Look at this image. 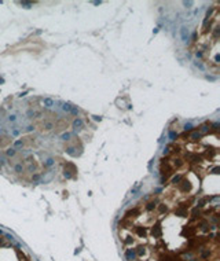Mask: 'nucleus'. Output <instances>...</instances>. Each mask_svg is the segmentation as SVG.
I'll return each mask as SVG.
<instances>
[{"mask_svg": "<svg viewBox=\"0 0 220 261\" xmlns=\"http://www.w3.org/2000/svg\"><path fill=\"white\" fill-rule=\"evenodd\" d=\"M22 144H24L22 140H17V142L14 143V147H22Z\"/></svg>", "mask_w": 220, "mask_h": 261, "instance_id": "obj_10", "label": "nucleus"}, {"mask_svg": "<svg viewBox=\"0 0 220 261\" xmlns=\"http://www.w3.org/2000/svg\"><path fill=\"white\" fill-rule=\"evenodd\" d=\"M69 137H70V133H63L62 136H61V139L62 140H69Z\"/></svg>", "mask_w": 220, "mask_h": 261, "instance_id": "obj_11", "label": "nucleus"}, {"mask_svg": "<svg viewBox=\"0 0 220 261\" xmlns=\"http://www.w3.org/2000/svg\"><path fill=\"white\" fill-rule=\"evenodd\" d=\"M52 163H54V160H52V158H48V160L45 161V166H51Z\"/></svg>", "mask_w": 220, "mask_h": 261, "instance_id": "obj_9", "label": "nucleus"}, {"mask_svg": "<svg viewBox=\"0 0 220 261\" xmlns=\"http://www.w3.org/2000/svg\"><path fill=\"white\" fill-rule=\"evenodd\" d=\"M0 168H1V165H0Z\"/></svg>", "mask_w": 220, "mask_h": 261, "instance_id": "obj_24", "label": "nucleus"}, {"mask_svg": "<svg viewBox=\"0 0 220 261\" xmlns=\"http://www.w3.org/2000/svg\"><path fill=\"white\" fill-rule=\"evenodd\" d=\"M70 111H72L73 114H77V113H78V109H77V107H74V106H72V110H70Z\"/></svg>", "mask_w": 220, "mask_h": 261, "instance_id": "obj_13", "label": "nucleus"}, {"mask_svg": "<svg viewBox=\"0 0 220 261\" xmlns=\"http://www.w3.org/2000/svg\"><path fill=\"white\" fill-rule=\"evenodd\" d=\"M8 118H10V121H15V116H10Z\"/></svg>", "mask_w": 220, "mask_h": 261, "instance_id": "obj_22", "label": "nucleus"}, {"mask_svg": "<svg viewBox=\"0 0 220 261\" xmlns=\"http://www.w3.org/2000/svg\"><path fill=\"white\" fill-rule=\"evenodd\" d=\"M0 246H6V242H4L3 238H0Z\"/></svg>", "mask_w": 220, "mask_h": 261, "instance_id": "obj_16", "label": "nucleus"}, {"mask_svg": "<svg viewBox=\"0 0 220 261\" xmlns=\"http://www.w3.org/2000/svg\"><path fill=\"white\" fill-rule=\"evenodd\" d=\"M195 55H197L198 58H202V52H198V51H197V54H195Z\"/></svg>", "mask_w": 220, "mask_h": 261, "instance_id": "obj_19", "label": "nucleus"}, {"mask_svg": "<svg viewBox=\"0 0 220 261\" xmlns=\"http://www.w3.org/2000/svg\"><path fill=\"white\" fill-rule=\"evenodd\" d=\"M7 155H8V157H14L15 155V150L14 148H8V150H7Z\"/></svg>", "mask_w": 220, "mask_h": 261, "instance_id": "obj_7", "label": "nucleus"}, {"mask_svg": "<svg viewBox=\"0 0 220 261\" xmlns=\"http://www.w3.org/2000/svg\"><path fill=\"white\" fill-rule=\"evenodd\" d=\"M21 6H28L26 8H30L29 6H32V3H29V1H21Z\"/></svg>", "mask_w": 220, "mask_h": 261, "instance_id": "obj_12", "label": "nucleus"}, {"mask_svg": "<svg viewBox=\"0 0 220 261\" xmlns=\"http://www.w3.org/2000/svg\"><path fill=\"white\" fill-rule=\"evenodd\" d=\"M62 109L65 110V111H70V110H72V106H70V104H68V103H65V104L62 106Z\"/></svg>", "mask_w": 220, "mask_h": 261, "instance_id": "obj_8", "label": "nucleus"}, {"mask_svg": "<svg viewBox=\"0 0 220 261\" xmlns=\"http://www.w3.org/2000/svg\"><path fill=\"white\" fill-rule=\"evenodd\" d=\"M45 128H47V129H51V128H52V124H51V122H47V124H45Z\"/></svg>", "mask_w": 220, "mask_h": 261, "instance_id": "obj_17", "label": "nucleus"}, {"mask_svg": "<svg viewBox=\"0 0 220 261\" xmlns=\"http://www.w3.org/2000/svg\"><path fill=\"white\" fill-rule=\"evenodd\" d=\"M18 133H19V132H18V129H12V135H14V136H17Z\"/></svg>", "mask_w": 220, "mask_h": 261, "instance_id": "obj_18", "label": "nucleus"}, {"mask_svg": "<svg viewBox=\"0 0 220 261\" xmlns=\"http://www.w3.org/2000/svg\"><path fill=\"white\" fill-rule=\"evenodd\" d=\"M94 118H95V120H96V121H101V120H102V118H101V117H98V116H95V117H94Z\"/></svg>", "mask_w": 220, "mask_h": 261, "instance_id": "obj_23", "label": "nucleus"}, {"mask_svg": "<svg viewBox=\"0 0 220 261\" xmlns=\"http://www.w3.org/2000/svg\"><path fill=\"white\" fill-rule=\"evenodd\" d=\"M153 235H154L155 238L161 236V227L160 226H155L154 228H153Z\"/></svg>", "mask_w": 220, "mask_h": 261, "instance_id": "obj_4", "label": "nucleus"}, {"mask_svg": "<svg viewBox=\"0 0 220 261\" xmlns=\"http://www.w3.org/2000/svg\"><path fill=\"white\" fill-rule=\"evenodd\" d=\"M33 180H35V181H39L40 180V175H35V176H33Z\"/></svg>", "mask_w": 220, "mask_h": 261, "instance_id": "obj_15", "label": "nucleus"}, {"mask_svg": "<svg viewBox=\"0 0 220 261\" xmlns=\"http://www.w3.org/2000/svg\"><path fill=\"white\" fill-rule=\"evenodd\" d=\"M43 104H44L45 107H52L54 106V100L50 98H45L44 100H43Z\"/></svg>", "mask_w": 220, "mask_h": 261, "instance_id": "obj_3", "label": "nucleus"}, {"mask_svg": "<svg viewBox=\"0 0 220 261\" xmlns=\"http://www.w3.org/2000/svg\"><path fill=\"white\" fill-rule=\"evenodd\" d=\"M73 127H74V129H80V128L83 127V121H81L80 118H78V120H76V121H74V124H73Z\"/></svg>", "mask_w": 220, "mask_h": 261, "instance_id": "obj_5", "label": "nucleus"}, {"mask_svg": "<svg viewBox=\"0 0 220 261\" xmlns=\"http://www.w3.org/2000/svg\"><path fill=\"white\" fill-rule=\"evenodd\" d=\"M180 34H182V40H183V41H187L188 40V30H187V28L186 26H182Z\"/></svg>", "mask_w": 220, "mask_h": 261, "instance_id": "obj_1", "label": "nucleus"}, {"mask_svg": "<svg viewBox=\"0 0 220 261\" xmlns=\"http://www.w3.org/2000/svg\"><path fill=\"white\" fill-rule=\"evenodd\" d=\"M183 4H184V6H191V4H193V3H191V1H184V3H183Z\"/></svg>", "mask_w": 220, "mask_h": 261, "instance_id": "obj_21", "label": "nucleus"}, {"mask_svg": "<svg viewBox=\"0 0 220 261\" xmlns=\"http://www.w3.org/2000/svg\"><path fill=\"white\" fill-rule=\"evenodd\" d=\"M28 116H29V117H32V116H35V113H33L32 110H30V111H28Z\"/></svg>", "mask_w": 220, "mask_h": 261, "instance_id": "obj_20", "label": "nucleus"}, {"mask_svg": "<svg viewBox=\"0 0 220 261\" xmlns=\"http://www.w3.org/2000/svg\"><path fill=\"white\" fill-rule=\"evenodd\" d=\"M154 206H155L154 203H149V205H147V206H146V209H147V210H151V209L154 208Z\"/></svg>", "mask_w": 220, "mask_h": 261, "instance_id": "obj_14", "label": "nucleus"}, {"mask_svg": "<svg viewBox=\"0 0 220 261\" xmlns=\"http://www.w3.org/2000/svg\"><path fill=\"white\" fill-rule=\"evenodd\" d=\"M127 256H128V258H129V260H135V257H136V252H135V250L128 249L127 250Z\"/></svg>", "mask_w": 220, "mask_h": 261, "instance_id": "obj_2", "label": "nucleus"}, {"mask_svg": "<svg viewBox=\"0 0 220 261\" xmlns=\"http://www.w3.org/2000/svg\"><path fill=\"white\" fill-rule=\"evenodd\" d=\"M146 261H149V260H146Z\"/></svg>", "mask_w": 220, "mask_h": 261, "instance_id": "obj_25", "label": "nucleus"}, {"mask_svg": "<svg viewBox=\"0 0 220 261\" xmlns=\"http://www.w3.org/2000/svg\"><path fill=\"white\" fill-rule=\"evenodd\" d=\"M14 169H15V172H17V173H21L22 170H24V166H22L21 163H18V165L14 166Z\"/></svg>", "mask_w": 220, "mask_h": 261, "instance_id": "obj_6", "label": "nucleus"}]
</instances>
